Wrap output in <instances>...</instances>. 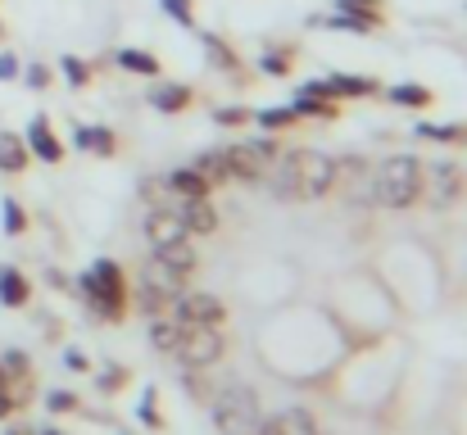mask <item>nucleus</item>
Here are the masks:
<instances>
[{"label": "nucleus", "instance_id": "nucleus-1", "mask_svg": "<svg viewBox=\"0 0 467 435\" xmlns=\"http://www.w3.org/2000/svg\"><path fill=\"white\" fill-rule=\"evenodd\" d=\"M372 204L377 209H413L422 204V159L386 154L372 163Z\"/></svg>", "mask_w": 467, "mask_h": 435}, {"label": "nucleus", "instance_id": "nucleus-2", "mask_svg": "<svg viewBox=\"0 0 467 435\" xmlns=\"http://www.w3.org/2000/svg\"><path fill=\"white\" fill-rule=\"evenodd\" d=\"M213 413V427L223 435H264L268 418H264V404L250 386H223L209 404Z\"/></svg>", "mask_w": 467, "mask_h": 435}, {"label": "nucleus", "instance_id": "nucleus-3", "mask_svg": "<svg viewBox=\"0 0 467 435\" xmlns=\"http://www.w3.org/2000/svg\"><path fill=\"white\" fill-rule=\"evenodd\" d=\"M82 295H87V304H91L105 322L128 317V299H132V290H128V277H123V268H119L114 259H100V264L82 277Z\"/></svg>", "mask_w": 467, "mask_h": 435}, {"label": "nucleus", "instance_id": "nucleus-4", "mask_svg": "<svg viewBox=\"0 0 467 435\" xmlns=\"http://www.w3.org/2000/svg\"><path fill=\"white\" fill-rule=\"evenodd\" d=\"M463 191H467L463 163H454V159H431V163H422V200H427V209L450 213L454 204H463Z\"/></svg>", "mask_w": 467, "mask_h": 435}, {"label": "nucleus", "instance_id": "nucleus-5", "mask_svg": "<svg viewBox=\"0 0 467 435\" xmlns=\"http://www.w3.org/2000/svg\"><path fill=\"white\" fill-rule=\"evenodd\" d=\"M218 154H223L227 181H264L268 163H273L282 150H277L273 132H268L264 141H236V145H227V150H218Z\"/></svg>", "mask_w": 467, "mask_h": 435}, {"label": "nucleus", "instance_id": "nucleus-6", "mask_svg": "<svg viewBox=\"0 0 467 435\" xmlns=\"http://www.w3.org/2000/svg\"><path fill=\"white\" fill-rule=\"evenodd\" d=\"M223 349H227L223 326H186V322H182V336H177V345H172V358H177L182 368L200 372V368H213V363L223 358Z\"/></svg>", "mask_w": 467, "mask_h": 435}, {"label": "nucleus", "instance_id": "nucleus-7", "mask_svg": "<svg viewBox=\"0 0 467 435\" xmlns=\"http://www.w3.org/2000/svg\"><path fill=\"white\" fill-rule=\"evenodd\" d=\"M336 191V154L296 150V200H327Z\"/></svg>", "mask_w": 467, "mask_h": 435}, {"label": "nucleus", "instance_id": "nucleus-8", "mask_svg": "<svg viewBox=\"0 0 467 435\" xmlns=\"http://www.w3.org/2000/svg\"><path fill=\"white\" fill-rule=\"evenodd\" d=\"M182 290H186V277L172 273V268H163L159 259H150V264L141 268V295H137V304H141L150 317H163V313H172V304H177Z\"/></svg>", "mask_w": 467, "mask_h": 435}, {"label": "nucleus", "instance_id": "nucleus-9", "mask_svg": "<svg viewBox=\"0 0 467 435\" xmlns=\"http://www.w3.org/2000/svg\"><path fill=\"white\" fill-rule=\"evenodd\" d=\"M172 317L186 322V326H223L227 308H223V299L209 295V290H182L177 304H172Z\"/></svg>", "mask_w": 467, "mask_h": 435}, {"label": "nucleus", "instance_id": "nucleus-10", "mask_svg": "<svg viewBox=\"0 0 467 435\" xmlns=\"http://www.w3.org/2000/svg\"><path fill=\"white\" fill-rule=\"evenodd\" d=\"M336 191H340L349 204H372V163L358 159V154L336 159Z\"/></svg>", "mask_w": 467, "mask_h": 435}, {"label": "nucleus", "instance_id": "nucleus-11", "mask_svg": "<svg viewBox=\"0 0 467 435\" xmlns=\"http://www.w3.org/2000/svg\"><path fill=\"white\" fill-rule=\"evenodd\" d=\"M163 209H168L191 236H213V232H218V209H213L209 200H186V195H172V191H168Z\"/></svg>", "mask_w": 467, "mask_h": 435}, {"label": "nucleus", "instance_id": "nucleus-12", "mask_svg": "<svg viewBox=\"0 0 467 435\" xmlns=\"http://www.w3.org/2000/svg\"><path fill=\"white\" fill-rule=\"evenodd\" d=\"M322 87H327L331 100H368V96H381V82L368 78V73H331V78H322Z\"/></svg>", "mask_w": 467, "mask_h": 435}, {"label": "nucleus", "instance_id": "nucleus-13", "mask_svg": "<svg viewBox=\"0 0 467 435\" xmlns=\"http://www.w3.org/2000/svg\"><path fill=\"white\" fill-rule=\"evenodd\" d=\"M27 150H32V159H41V163H64V141L50 132V119L46 114H36L32 123H27Z\"/></svg>", "mask_w": 467, "mask_h": 435}, {"label": "nucleus", "instance_id": "nucleus-14", "mask_svg": "<svg viewBox=\"0 0 467 435\" xmlns=\"http://www.w3.org/2000/svg\"><path fill=\"white\" fill-rule=\"evenodd\" d=\"M155 259L163 264V268L182 273V277H191V273L200 268V250H195V241H191V236H182V241H172V245H159Z\"/></svg>", "mask_w": 467, "mask_h": 435}, {"label": "nucleus", "instance_id": "nucleus-15", "mask_svg": "<svg viewBox=\"0 0 467 435\" xmlns=\"http://www.w3.org/2000/svg\"><path fill=\"white\" fill-rule=\"evenodd\" d=\"M182 236H191L168 209H150L146 213V241H150V250H159V245H172V241H182Z\"/></svg>", "mask_w": 467, "mask_h": 435}, {"label": "nucleus", "instance_id": "nucleus-16", "mask_svg": "<svg viewBox=\"0 0 467 435\" xmlns=\"http://www.w3.org/2000/svg\"><path fill=\"white\" fill-rule=\"evenodd\" d=\"M163 186H168L172 195H186V200H209V195H213L209 177H200L191 163H186V168H172V172L163 177Z\"/></svg>", "mask_w": 467, "mask_h": 435}, {"label": "nucleus", "instance_id": "nucleus-17", "mask_svg": "<svg viewBox=\"0 0 467 435\" xmlns=\"http://www.w3.org/2000/svg\"><path fill=\"white\" fill-rule=\"evenodd\" d=\"M204 59H209L213 68L232 73V78H245V64H241V55H236V50H232V41H223L218 32H204Z\"/></svg>", "mask_w": 467, "mask_h": 435}, {"label": "nucleus", "instance_id": "nucleus-18", "mask_svg": "<svg viewBox=\"0 0 467 435\" xmlns=\"http://www.w3.org/2000/svg\"><path fill=\"white\" fill-rule=\"evenodd\" d=\"M381 96H386L390 105H404V109H431V105H436V91L422 87V82H395V87H386Z\"/></svg>", "mask_w": 467, "mask_h": 435}, {"label": "nucleus", "instance_id": "nucleus-19", "mask_svg": "<svg viewBox=\"0 0 467 435\" xmlns=\"http://www.w3.org/2000/svg\"><path fill=\"white\" fill-rule=\"evenodd\" d=\"M27 163H32L27 141H23L18 132H0V172L18 177V172H27Z\"/></svg>", "mask_w": 467, "mask_h": 435}, {"label": "nucleus", "instance_id": "nucleus-20", "mask_svg": "<svg viewBox=\"0 0 467 435\" xmlns=\"http://www.w3.org/2000/svg\"><path fill=\"white\" fill-rule=\"evenodd\" d=\"M150 105H155L159 114H182L186 105H191V87L186 82H159L150 87Z\"/></svg>", "mask_w": 467, "mask_h": 435}, {"label": "nucleus", "instance_id": "nucleus-21", "mask_svg": "<svg viewBox=\"0 0 467 435\" xmlns=\"http://www.w3.org/2000/svg\"><path fill=\"white\" fill-rule=\"evenodd\" d=\"M264 435H322V431H317V422H313L305 409H286V413H277L264 427Z\"/></svg>", "mask_w": 467, "mask_h": 435}, {"label": "nucleus", "instance_id": "nucleus-22", "mask_svg": "<svg viewBox=\"0 0 467 435\" xmlns=\"http://www.w3.org/2000/svg\"><path fill=\"white\" fill-rule=\"evenodd\" d=\"M27 299H32L27 277H23L14 264H5V268H0V304H5V308H23Z\"/></svg>", "mask_w": 467, "mask_h": 435}, {"label": "nucleus", "instance_id": "nucleus-23", "mask_svg": "<svg viewBox=\"0 0 467 435\" xmlns=\"http://www.w3.org/2000/svg\"><path fill=\"white\" fill-rule=\"evenodd\" d=\"M291 109H296V119H340V100H331V96H313V91H300Z\"/></svg>", "mask_w": 467, "mask_h": 435}, {"label": "nucleus", "instance_id": "nucleus-24", "mask_svg": "<svg viewBox=\"0 0 467 435\" xmlns=\"http://www.w3.org/2000/svg\"><path fill=\"white\" fill-rule=\"evenodd\" d=\"M73 141L82 145V150H91V154H100V159H114L119 154V137L109 128H78Z\"/></svg>", "mask_w": 467, "mask_h": 435}, {"label": "nucleus", "instance_id": "nucleus-25", "mask_svg": "<svg viewBox=\"0 0 467 435\" xmlns=\"http://www.w3.org/2000/svg\"><path fill=\"white\" fill-rule=\"evenodd\" d=\"M177 336H182V322H177L172 313H163V317H155V322H150V345H155L159 354H172Z\"/></svg>", "mask_w": 467, "mask_h": 435}, {"label": "nucleus", "instance_id": "nucleus-26", "mask_svg": "<svg viewBox=\"0 0 467 435\" xmlns=\"http://www.w3.org/2000/svg\"><path fill=\"white\" fill-rule=\"evenodd\" d=\"M119 64H123L128 73H141V78H159V73H163L150 50H132V46H123V50H119Z\"/></svg>", "mask_w": 467, "mask_h": 435}, {"label": "nucleus", "instance_id": "nucleus-27", "mask_svg": "<svg viewBox=\"0 0 467 435\" xmlns=\"http://www.w3.org/2000/svg\"><path fill=\"white\" fill-rule=\"evenodd\" d=\"M254 123H259L264 132H286V128H296V109H291V105H268V109L254 114Z\"/></svg>", "mask_w": 467, "mask_h": 435}, {"label": "nucleus", "instance_id": "nucleus-28", "mask_svg": "<svg viewBox=\"0 0 467 435\" xmlns=\"http://www.w3.org/2000/svg\"><path fill=\"white\" fill-rule=\"evenodd\" d=\"M413 132H418V137H427V141H441V145H467V128H463V123H454V128H441V123H418Z\"/></svg>", "mask_w": 467, "mask_h": 435}, {"label": "nucleus", "instance_id": "nucleus-29", "mask_svg": "<svg viewBox=\"0 0 467 435\" xmlns=\"http://www.w3.org/2000/svg\"><path fill=\"white\" fill-rule=\"evenodd\" d=\"M191 168H195L200 177H209V186H223V181H227V172H223V154H218V150L195 154V159H191Z\"/></svg>", "mask_w": 467, "mask_h": 435}, {"label": "nucleus", "instance_id": "nucleus-30", "mask_svg": "<svg viewBox=\"0 0 467 435\" xmlns=\"http://www.w3.org/2000/svg\"><path fill=\"white\" fill-rule=\"evenodd\" d=\"M259 68H264L268 78H291V68H296V50H264Z\"/></svg>", "mask_w": 467, "mask_h": 435}, {"label": "nucleus", "instance_id": "nucleus-31", "mask_svg": "<svg viewBox=\"0 0 467 435\" xmlns=\"http://www.w3.org/2000/svg\"><path fill=\"white\" fill-rule=\"evenodd\" d=\"M0 218H5V232H9V236H23V232H27V213H23V204H18L14 195L0 200Z\"/></svg>", "mask_w": 467, "mask_h": 435}, {"label": "nucleus", "instance_id": "nucleus-32", "mask_svg": "<svg viewBox=\"0 0 467 435\" xmlns=\"http://www.w3.org/2000/svg\"><path fill=\"white\" fill-rule=\"evenodd\" d=\"M340 14H363V18H377L386 23V0H336Z\"/></svg>", "mask_w": 467, "mask_h": 435}, {"label": "nucleus", "instance_id": "nucleus-33", "mask_svg": "<svg viewBox=\"0 0 467 435\" xmlns=\"http://www.w3.org/2000/svg\"><path fill=\"white\" fill-rule=\"evenodd\" d=\"M64 78H68V87H91V64L87 59H78V55H64Z\"/></svg>", "mask_w": 467, "mask_h": 435}, {"label": "nucleus", "instance_id": "nucleus-34", "mask_svg": "<svg viewBox=\"0 0 467 435\" xmlns=\"http://www.w3.org/2000/svg\"><path fill=\"white\" fill-rule=\"evenodd\" d=\"M213 119H218V128H250V123H254V109H241V105H227V109H218Z\"/></svg>", "mask_w": 467, "mask_h": 435}, {"label": "nucleus", "instance_id": "nucleus-35", "mask_svg": "<svg viewBox=\"0 0 467 435\" xmlns=\"http://www.w3.org/2000/svg\"><path fill=\"white\" fill-rule=\"evenodd\" d=\"M163 14L177 18L182 27H195V5L191 0H163Z\"/></svg>", "mask_w": 467, "mask_h": 435}, {"label": "nucleus", "instance_id": "nucleus-36", "mask_svg": "<svg viewBox=\"0 0 467 435\" xmlns=\"http://www.w3.org/2000/svg\"><path fill=\"white\" fill-rule=\"evenodd\" d=\"M23 82H27L32 91H46V87H50V68H46V64H27V68H23Z\"/></svg>", "mask_w": 467, "mask_h": 435}, {"label": "nucleus", "instance_id": "nucleus-37", "mask_svg": "<svg viewBox=\"0 0 467 435\" xmlns=\"http://www.w3.org/2000/svg\"><path fill=\"white\" fill-rule=\"evenodd\" d=\"M46 404H50V413H73V409H78V395H68V390H50Z\"/></svg>", "mask_w": 467, "mask_h": 435}, {"label": "nucleus", "instance_id": "nucleus-38", "mask_svg": "<svg viewBox=\"0 0 467 435\" xmlns=\"http://www.w3.org/2000/svg\"><path fill=\"white\" fill-rule=\"evenodd\" d=\"M18 78V59L9 50H0V82H14Z\"/></svg>", "mask_w": 467, "mask_h": 435}, {"label": "nucleus", "instance_id": "nucleus-39", "mask_svg": "<svg viewBox=\"0 0 467 435\" xmlns=\"http://www.w3.org/2000/svg\"><path fill=\"white\" fill-rule=\"evenodd\" d=\"M14 409H18V399H14V390H5V386H0V418H9Z\"/></svg>", "mask_w": 467, "mask_h": 435}, {"label": "nucleus", "instance_id": "nucleus-40", "mask_svg": "<svg viewBox=\"0 0 467 435\" xmlns=\"http://www.w3.org/2000/svg\"><path fill=\"white\" fill-rule=\"evenodd\" d=\"M9 435H32V431H9Z\"/></svg>", "mask_w": 467, "mask_h": 435}, {"label": "nucleus", "instance_id": "nucleus-41", "mask_svg": "<svg viewBox=\"0 0 467 435\" xmlns=\"http://www.w3.org/2000/svg\"><path fill=\"white\" fill-rule=\"evenodd\" d=\"M41 435H59V431H41Z\"/></svg>", "mask_w": 467, "mask_h": 435}, {"label": "nucleus", "instance_id": "nucleus-42", "mask_svg": "<svg viewBox=\"0 0 467 435\" xmlns=\"http://www.w3.org/2000/svg\"><path fill=\"white\" fill-rule=\"evenodd\" d=\"M463 200H467V191H463Z\"/></svg>", "mask_w": 467, "mask_h": 435}]
</instances>
